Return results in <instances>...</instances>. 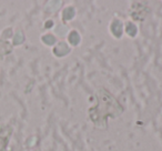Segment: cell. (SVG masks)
<instances>
[{
  "mask_svg": "<svg viewBox=\"0 0 162 151\" xmlns=\"http://www.w3.org/2000/svg\"><path fill=\"white\" fill-rule=\"evenodd\" d=\"M97 98L98 105L89 110V115L91 120L99 127H102V123L104 125L107 123V118L109 116L117 117L123 111V108L120 106V103L107 90L102 89L98 91Z\"/></svg>",
  "mask_w": 162,
  "mask_h": 151,
  "instance_id": "1",
  "label": "cell"
}]
</instances>
